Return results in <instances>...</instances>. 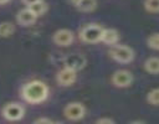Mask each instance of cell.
Instances as JSON below:
<instances>
[{"label":"cell","instance_id":"21","mask_svg":"<svg viewBox=\"0 0 159 124\" xmlns=\"http://www.w3.org/2000/svg\"><path fill=\"white\" fill-rule=\"evenodd\" d=\"M26 6H29V5H31V4H34V2H36V1H40V0H21Z\"/></svg>","mask_w":159,"mask_h":124},{"label":"cell","instance_id":"4","mask_svg":"<svg viewBox=\"0 0 159 124\" xmlns=\"http://www.w3.org/2000/svg\"><path fill=\"white\" fill-rule=\"evenodd\" d=\"M1 114L9 122H17V120H20V119L24 118V115H25V108L20 103L10 102V103H6L2 107Z\"/></svg>","mask_w":159,"mask_h":124},{"label":"cell","instance_id":"9","mask_svg":"<svg viewBox=\"0 0 159 124\" xmlns=\"http://www.w3.org/2000/svg\"><path fill=\"white\" fill-rule=\"evenodd\" d=\"M76 79H77V72L68 67H63L56 74V82L62 87L72 86L76 82Z\"/></svg>","mask_w":159,"mask_h":124},{"label":"cell","instance_id":"16","mask_svg":"<svg viewBox=\"0 0 159 124\" xmlns=\"http://www.w3.org/2000/svg\"><path fill=\"white\" fill-rule=\"evenodd\" d=\"M147 102L152 105H159V88H153L148 92Z\"/></svg>","mask_w":159,"mask_h":124},{"label":"cell","instance_id":"2","mask_svg":"<svg viewBox=\"0 0 159 124\" xmlns=\"http://www.w3.org/2000/svg\"><path fill=\"white\" fill-rule=\"evenodd\" d=\"M109 56L118 63H130L134 57L135 52L132 47L127 45H113L109 50Z\"/></svg>","mask_w":159,"mask_h":124},{"label":"cell","instance_id":"7","mask_svg":"<svg viewBox=\"0 0 159 124\" xmlns=\"http://www.w3.org/2000/svg\"><path fill=\"white\" fill-rule=\"evenodd\" d=\"M87 64V58L82 53H68L63 58V67H68L76 72L83 69Z\"/></svg>","mask_w":159,"mask_h":124},{"label":"cell","instance_id":"15","mask_svg":"<svg viewBox=\"0 0 159 124\" xmlns=\"http://www.w3.org/2000/svg\"><path fill=\"white\" fill-rule=\"evenodd\" d=\"M29 7L34 11V14L39 17L41 15H43L46 11H47V4L43 1V0H40V1H36L31 5H29Z\"/></svg>","mask_w":159,"mask_h":124},{"label":"cell","instance_id":"14","mask_svg":"<svg viewBox=\"0 0 159 124\" xmlns=\"http://www.w3.org/2000/svg\"><path fill=\"white\" fill-rule=\"evenodd\" d=\"M15 32V26L10 21H1L0 22V37H10Z\"/></svg>","mask_w":159,"mask_h":124},{"label":"cell","instance_id":"12","mask_svg":"<svg viewBox=\"0 0 159 124\" xmlns=\"http://www.w3.org/2000/svg\"><path fill=\"white\" fill-rule=\"evenodd\" d=\"M72 4L81 12H91L97 7V0H72Z\"/></svg>","mask_w":159,"mask_h":124},{"label":"cell","instance_id":"8","mask_svg":"<svg viewBox=\"0 0 159 124\" xmlns=\"http://www.w3.org/2000/svg\"><path fill=\"white\" fill-rule=\"evenodd\" d=\"M75 40V35L71 30L68 29H60L53 32L52 35V41L55 45L61 46V47H67L70 46Z\"/></svg>","mask_w":159,"mask_h":124},{"label":"cell","instance_id":"17","mask_svg":"<svg viewBox=\"0 0 159 124\" xmlns=\"http://www.w3.org/2000/svg\"><path fill=\"white\" fill-rule=\"evenodd\" d=\"M144 9L148 12L158 14L159 12V0H144Z\"/></svg>","mask_w":159,"mask_h":124},{"label":"cell","instance_id":"1","mask_svg":"<svg viewBox=\"0 0 159 124\" xmlns=\"http://www.w3.org/2000/svg\"><path fill=\"white\" fill-rule=\"evenodd\" d=\"M20 93H21V98L25 102L30 104H40L47 99L50 89L45 82L35 79V81L25 83Z\"/></svg>","mask_w":159,"mask_h":124},{"label":"cell","instance_id":"19","mask_svg":"<svg viewBox=\"0 0 159 124\" xmlns=\"http://www.w3.org/2000/svg\"><path fill=\"white\" fill-rule=\"evenodd\" d=\"M96 123L97 124H114L116 122L112 118H99V119L96 120Z\"/></svg>","mask_w":159,"mask_h":124},{"label":"cell","instance_id":"6","mask_svg":"<svg viewBox=\"0 0 159 124\" xmlns=\"http://www.w3.org/2000/svg\"><path fill=\"white\" fill-rule=\"evenodd\" d=\"M111 81H112V84L117 88H127L133 83L134 77L132 72L127 69H117L116 72H113Z\"/></svg>","mask_w":159,"mask_h":124},{"label":"cell","instance_id":"10","mask_svg":"<svg viewBox=\"0 0 159 124\" xmlns=\"http://www.w3.org/2000/svg\"><path fill=\"white\" fill-rule=\"evenodd\" d=\"M36 20H37V16L34 14V11L29 6H26L25 9L19 10L17 14H16V22L20 26H24V27L34 25L36 22Z\"/></svg>","mask_w":159,"mask_h":124},{"label":"cell","instance_id":"5","mask_svg":"<svg viewBox=\"0 0 159 124\" xmlns=\"http://www.w3.org/2000/svg\"><path fill=\"white\" fill-rule=\"evenodd\" d=\"M63 115L68 119V120H81L84 115H86V108L82 103L80 102H71L67 103L63 108Z\"/></svg>","mask_w":159,"mask_h":124},{"label":"cell","instance_id":"11","mask_svg":"<svg viewBox=\"0 0 159 124\" xmlns=\"http://www.w3.org/2000/svg\"><path fill=\"white\" fill-rule=\"evenodd\" d=\"M119 41V33L116 29H103L102 36H101V42L108 46H113L118 43Z\"/></svg>","mask_w":159,"mask_h":124},{"label":"cell","instance_id":"13","mask_svg":"<svg viewBox=\"0 0 159 124\" xmlns=\"http://www.w3.org/2000/svg\"><path fill=\"white\" fill-rule=\"evenodd\" d=\"M144 69L150 74H159V57H149L144 61Z\"/></svg>","mask_w":159,"mask_h":124},{"label":"cell","instance_id":"20","mask_svg":"<svg viewBox=\"0 0 159 124\" xmlns=\"http://www.w3.org/2000/svg\"><path fill=\"white\" fill-rule=\"evenodd\" d=\"M34 123H35V124H40V123H47V124H51V123H53V120L50 119V118H37V119L34 120Z\"/></svg>","mask_w":159,"mask_h":124},{"label":"cell","instance_id":"3","mask_svg":"<svg viewBox=\"0 0 159 124\" xmlns=\"http://www.w3.org/2000/svg\"><path fill=\"white\" fill-rule=\"evenodd\" d=\"M103 27L98 24H87L80 30V38L86 43H97L101 42Z\"/></svg>","mask_w":159,"mask_h":124},{"label":"cell","instance_id":"18","mask_svg":"<svg viewBox=\"0 0 159 124\" xmlns=\"http://www.w3.org/2000/svg\"><path fill=\"white\" fill-rule=\"evenodd\" d=\"M147 45H148L149 48L155 50V51H159V32L152 33L147 38Z\"/></svg>","mask_w":159,"mask_h":124},{"label":"cell","instance_id":"22","mask_svg":"<svg viewBox=\"0 0 159 124\" xmlns=\"http://www.w3.org/2000/svg\"><path fill=\"white\" fill-rule=\"evenodd\" d=\"M10 0H0V5H5V4H7Z\"/></svg>","mask_w":159,"mask_h":124}]
</instances>
